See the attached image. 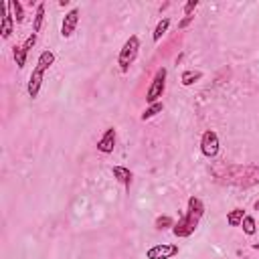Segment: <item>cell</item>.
<instances>
[{
  "label": "cell",
  "instance_id": "16",
  "mask_svg": "<svg viewBox=\"0 0 259 259\" xmlns=\"http://www.w3.org/2000/svg\"><path fill=\"white\" fill-rule=\"evenodd\" d=\"M42 22H45V2H40L36 6V12H34V22H32V32L34 34L42 28Z\"/></svg>",
  "mask_w": 259,
  "mask_h": 259
},
{
  "label": "cell",
  "instance_id": "10",
  "mask_svg": "<svg viewBox=\"0 0 259 259\" xmlns=\"http://www.w3.org/2000/svg\"><path fill=\"white\" fill-rule=\"evenodd\" d=\"M111 174H113V178H115L119 184H123L125 188H130L132 178H134V174L130 172V168H125V166H113V168H111Z\"/></svg>",
  "mask_w": 259,
  "mask_h": 259
},
{
  "label": "cell",
  "instance_id": "7",
  "mask_svg": "<svg viewBox=\"0 0 259 259\" xmlns=\"http://www.w3.org/2000/svg\"><path fill=\"white\" fill-rule=\"evenodd\" d=\"M42 79H45V69L40 67H34L30 77H28V85H26V91H28V97L30 99H36L38 97V91L42 87Z\"/></svg>",
  "mask_w": 259,
  "mask_h": 259
},
{
  "label": "cell",
  "instance_id": "14",
  "mask_svg": "<svg viewBox=\"0 0 259 259\" xmlns=\"http://www.w3.org/2000/svg\"><path fill=\"white\" fill-rule=\"evenodd\" d=\"M53 63H55V53L47 49V51H42V53L38 55V61H36V67H40V69H45V71H47V69H49V67H51Z\"/></svg>",
  "mask_w": 259,
  "mask_h": 259
},
{
  "label": "cell",
  "instance_id": "13",
  "mask_svg": "<svg viewBox=\"0 0 259 259\" xmlns=\"http://www.w3.org/2000/svg\"><path fill=\"white\" fill-rule=\"evenodd\" d=\"M162 109H164V103L162 101H156V103H150L146 109H144V113L140 115L142 117V121H146V119H152L154 115H158V113H162Z\"/></svg>",
  "mask_w": 259,
  "mask_h": 259
},
{
  "label": "cell",
  "instance_id": "19",
  "mask_svg": "<svg viewBox=\"0 0 259 259\" xmlns=\"http://www.w3.org/2000/svg\"><path fill=\"white\" fill-rule=\"evenodd\" d=\"M170 227H174V221H172V217H168V214H160V217L156 219V223H154V229H156V231H164V229H170Z\"/></svg>",
  "mask_w": 259,
  "mask_h": 259
},
{
  "label": "cell",
  "instance_id": "24",
  "mask_svg": "<svg viewBox=\"0 0 259 259\" xmlns=\"http://www.w3.org/2000/svg\"><path fill=\"white\" fill-rule=\"evenodd\" d=\"M253 208H255V210H259V200H255V204H253Z\"/></svg>",
  "mask_w": 259,
  "mask_h": 259
},
{
  "label": "cell",
  "instance_id": "11",
  "mask_svg": "<svg viewBox=\"0 0 259 259\" xmlns=\"http://www.w3.org/2000/svg\"><path fill=\"white\" fill-rule=\"evenodd\" d=\"M202 79V71H194V69H186V71H182V75H180V83L184 85V87H190V85H194L196 81H200Z\"/></svg>",
  "mask_w": 259,
  "mask_h": 259
},
{
  "label": "cell",
  "instance_id": "23",
  "mask_svg": "<svg viewBox=\"0 0 259 259\" xmlns=\"http://www.w3.org/2000/svg\"><path fill=\"white\" fill-rule=\"evenodd\" d=\"M192 18H194V16H184V18L178 22V28H180V30H184V28H186V26L192 22Z\"/></svg>",
  "mask_w": 259,
  "mask_h": 259
},
{
  "label": "cell",
  "instance_id": "20",
  "mask_svg": "<svg viewBox=\"0 0 259 259\" xmlns=\"http://www.w3.org/2000/svg\"><path fill=\"white\" fill-rule=\"evenodd\" d=\"M10 8H12V14H14V20L16 22H22L24 20V8L18 0H10Z\"/></svg>",
  "mask_w": 259,
  "mask_h": 259
},
{
  "label": "cell",
  "instance_id": "18",
  "mask_svg": "<svg viewBox=\"0 0 259 259\" xmlns=\"http://www.w3.org/2000/svg\"><path fill=\"white\" fill-rule=\"evenodd\" d=\"M241 227H243V233H245V235H249V237L257 233V225H255V219H253L251 214H245V219H243Z\"/></svg>",
  "mask_w": 259,
  "mask_h": 259
},
{
  "label": "cell",
  "instance_id": "12",
  "mask_svg": "<svg viewBox=\"0 0 259 259\" xmlns=\"http://www.w3.org/2000/svg\"><path fill=\"white\" fill-rule=\"evenodd\" d=\"M26 51H24V47L22 45H14L12 47V57H14V63H16V67L18 69H22L24 65H26Z\"/></svg>",
  "mask_w": 259,
  "mask_h": 259
},
{
  "label": "cell",
  "instance_id": "17",
  "mask_svg": "<svg viewBox=\"0 0 259 259\" xmlns=\"http://www.w3.org/2000/svg\"><path fill=\"white\" fill-rule=\"evenodd\" d=\"M168 26H170V18H162L158 24H156V28H154V34H152V38H154V42H158L164 34H166V30H168Z\"/></svg>",
  "mask_w": 259,
  "mask_h": 259
},
{
  "label": "cell",
  "instance_id": "8",
  "mask_svg": "<svg viewBox=\"0 0 259 259\" xmlns=\"http://www.w3.org/2000/svg\"><path fill=\"white\" fill-rule=\"evenodd\" d=\"M113 148H115V127H107L97 142V150L101 154H111Z\"/></svg>",
  "mask_w": 259,
  "mask_h": 259
},
{
  "label": "cell",
  "instance_id": "21",
  "mask_svg": "<svg viewBox=\"0 0 259 259\" xmlns=\"http://www.w3.org/2000/svg\"><path fill=\"white\" fill-rule=\"evenodd\" d=\"M196 6H198V0H188L184 4V16H192V12H194Z\"/></svg>",
  "mask_w": 259,
  "mask_h": 259
},
{
  "label": "cell",
  "instance_id": "1",
  "mask_svg": "<svg viewBox=\"0 0 259 259\" xmlns=\"http://www.w3.org/2000/svg\"><path fill=\"white\" fill-rule=\"evenodd\" d=\"M202 214H204V202H202L198 196H190L188 202H186V212H184V217H182L178 223H174L172 233H174L176 237H180V239L190 237V235L196 231V227H198Z\"/></svg>",
  "mask_w": 259,
  "mask_h": 259
},
{
  "label": "cell",
  "instance_id": "2",
  "mask_svg": "<svg viewBox=\"0 0 259 259\" xmlns=\"http://www.w3.org/2000/svg\"><path fill=\"white\" fill-rule=\"evenodd\" d=\"M138 53H140V38L136 34H132L123 42V47L119 49V55H117V65H119V71L121 73H127L130 71V67L138 59Z\"/></svg>",
  "mask_w": 259,
  "mask_h": 259
},
{
  "label": "cell",
  "instance_id": "25",
  "mask_svg": "<svg viewBox=\"0 0 259 259\" xmlns=\"http://www.w3.org/2000/svg\"><path fill=\"white\" fill-rule=\"evenodd\" d=\"M253 249H255V251H259V243H253Z\"/></svg>",
  "mask_w": 259,
  "mask_h": 259
},
{
  "label": "cell",
  "instance_id": "22",
  "mask_svg": "<svg viewBox=\"0 0 259 259\" xmlns=\"http://www.w3.org/2000/svg\"><path fill=\"white\" fill-rule=\"evenodd\" d=\"M34 45H36V34L32 32V34H30V36H28V38H26V40L22 42V47H24V51L28 53V51H30V49H32Z\"/></svg>",
  "mask_w": 259,
  "mask_h": 259
},
{
  "label": "cell",
  "instance_id": "4",
  "mask_svg": "<svg viewBox=\"0 0 259 259\" xmlns=\"http://www.w3.org/2000/svg\"><path fill=\"white\" fill-rule=\"evenodd\" d=\"M180 253V247L174 243H158L146 251V259H172Z\"/></svg>",
  "mask_w": 259,
  "mask_h": 259
},
{
  "label": "cell",
  "instance_id": "5",
  "mask_svg": "<svg viewBox=\"0 0 259 259\" xmlns=\"http://www.w3.org/2000/svg\"><path fill=\"white\" fill-rule=\"evenodd\" d=\"M219 148H221V144H219L217 132H214V130H206V132L202 134V138H200V152H202V156L214 158V156L219 154Z\"/></svg>",
  "mask_w": 259,
  "mask_h": 259
},
{
  "label": "cell",
  "instance_id": "15",
  "mask_svg": "<svg viewBox=\"0 0 259 259\" xmlns=\"http://www.w3.org/2000/svg\"><path fill=\"white\" fill-rule=\"evenodd\" d=\"M243 219H245V210H243V208H233V210H229V214H227L229 227H239V225L243 223Z\"/></svg>",
  "mask_w": 259,
  "mask_h": 259
},
{
  "label": "cell",
  "instance_id": "6",
  "mask_svg": "<svg viewBox=\"0 0 259 259\" xmlns=\"http://www.w3.org/2000/svg\"><path fill=\"white\" fill-rule=\"evenodd\" d=\"M79 8L75 6V8H71L65 16H63V22H61V36L63 38H69L73 32H75V28H77V24H79Z\"/></svg>",
  "mask_w": 259,
  "mask_h": 259
},
{
  "label": "cell",
  "instance_id": "3",
  "mask_svg": "<svg viewBox=\"0 0 259 259\" xmlns=\"http://www.w3.org/2000/svg\"><path fill=\"white\" fill-rule=\"evenodd\" d=\"M166 77H168V69L166 67H160L154 77H152V83L146 91V101L148 103H156L160 101V97L164 95V89H166Z\"/></svg>",
  "mask_w": 259,
  "mask_h": 259
},
{
  "label": "cell",
  "instance_id": "9",
  "mask_svg": "<svg viewBox=\"0 0 259 259\" xmlns=\"http://www.w3.org/2000/svg\"><path fill=\"white\" fill-rule=\"evenodd\" d=\"M14 14H12V8H10V2L6 4L4 8V16H2V24H0V34L2 38H8L12 32H14Z\"/></svg>",
  "mask_w": 259,
  "mask_h": 259
}]
</instances>
